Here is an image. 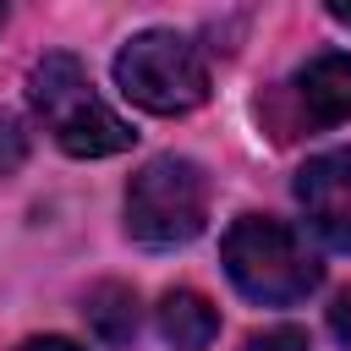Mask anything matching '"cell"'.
Segmentation results:
<instances>
[{"mask_svg":"<svg viewBox=\"0 0 351 351\" xmlns=\"http://www.w3.org/2000/svg\"><path fill=\"white\" fill-rule=\"evenodd\" d=\"M219 258H225L230 285L263 307H291V302L313 296L324 280V263L307 252V241L285 219H263V214H241L225 230Z\"/></svg>","mask_w":351,"mask_h":351,"instance_id":"1","label":"cell"},{"mask_svg":"<svg viewBox=\"0 0 351 351\" xmlns=\"http://www.w3.org/2000/svg\"><path fill=\"white\" fill-rule=\"evenodd\" d=\"M33 110L44 115V126L55 132V143L71 154V159H104V154H121L132 148V126L93 93L88 71L77 55H44L33 66Z\"/></svg>","mask_w":351,"mask_h":351,"instance_id":"2","label":"cell"},{"mask_svg":"<svg viewBox=\"0 0 351 351\" xmlns=\"http://www.w3.org/2000/svg\"><path fill=\"white\" fill-rule=\"evenodd\" d=\"M115 82L132 104H143L154 115H186L208 99V66H203L197 44L170 27L137 33L115 55Z\"/></svg>","mask_w":351,"mask_h":351,"instance_id":"3","label":"cell"},{"mask_svg":"<svg viewBox=\"0 0 351 351\" xmlns=\"http://www.w3.org/2000/svg\"><path fill=\"white\" fill-rule=\"evenodd\" d=\"M208 225V176L192 159L159 154L126 186V230L143 247H181Z\"/></svg>","mask_w":351,"mask_h":351,"instance_id":"4","label":"cell"},{"mask_svg":"<svg viewBox=\"0 0 351 351\" xmlns=\"http://www.w3.org/2000/svg\"><path fill=\"white\" fill-rule=\"evenodd\" d=\"M285 132L280 137H296V132H329L340 121H351V55L329 49V55H313L291 82H285Z\"/></svg>","mask_w":351,"mask_h":351,"instance_id":"5","label":"cell"},{"mask_svg":"<svg viewBox=\"0 0 351 351\" xmlns=\"http://www.w3.org/2000/svg\"><path fill=\"white\" fill-rule=\"evenodd\" d=\"M296 203L329 247L351 252V148H329L307 159L296 170Z\"/></svg>","mask_w":351,"mask_h":351,"instance_id":"6","label":"cell"},{"mask_svg":"<svg viewBox=\"0 0 351 351\" xmlns=\"http://www.w3.org/2000/svg\"><path fill=\"white\" fill-rule=\"evenodd\" d=\"M159 335L176 351H208L214 335H219V313H214V302L203 291H186V285L165 291L159 296Z\"/></svg>","mask_w":351,"mask_h":351,"instance_id":"7","label":"cell"},{"mask_svg":"<svg viewBox=\"0 0 351 351\" xmlns=\"http://www.w3.org/2000/svg\"><path fill=\"white\" fill-rule=\"evenodd\" d=\"M88 324H93V335L104 340V346H132V335H137V296H132V285H115V280H104L93 296H88Z\"/></svg>","mask_w":351,"mask_h":351,"instance_id":"8","label":"cell"},{"mask_svg":"<svg viewBox=\"0 0 351 351\" xmlns=\"http://www.w3.org/2000/svg\"><path fill=\"white\" fill-rule=\"evenodd\" d=\"M247 351H313V340H307V329H296V324H280V329H263V335H252V340H247Z\"/></svg>","mask_w":351,"mask_h":351,"instance_id":"9","label":"cell"},{"mask_svg":"<svg viewBox=\"0 0 351 351\" xmlns=\"http://www.w3.org/2000/svg\"><path fill=\"white\" fill-rule=\"evenodd\" d=\"M22 159H27V137H22V126L11 115H0V176L22 170Z\"/></svg>","mask_w":351,"mask_h":351,"instance_id":"10","label":"cell"},{"mask_svg":"<svg viewBox=\"0 0 351 351\" xmlns=\"http://www.w3.org/2000/svg\"><path fill=\"white\" fill-rule=\"evenodd\" d=\"M329 329H335L340 346H351V285L335 296V307H329Z\"/></svg>","mask_w":351,"mask_h":351,"instance_id":"11","label":"cell"},{"mask_svg":"<svg viewBox=\"0 0 351 351\" xmlns=\"http://www.w3.org/2000/svg\"><path fill=\"white\" fill-rule=\"evenodd\" d=\"M16 351H82V346H71V340H60V335H33V340H22Z\"/></svg>","mask_w":351,"mask_h":351,"instance_id":"12","label":"cell"},{"mask_svg":"<svg viewBox=\"0 0 351 351\" xmlns=\"http://www.w3.org/2000/svg\"><path fill=\"white\" fill-rule=\"evenodd\" d=\"M329 16H335V22H346V27H351V5H346V0H335V5H329Z\"/></svg>","mask_w":351,"mask_h":351,"instance_id":"13","label":"cell"},{"mask_svg":"<svg viewBox=\"0 0 351 351\" xmlns=\"http://www.w3.org/2000/svg\"><path fill=\"white\" fill-rule=\"evenodd\" d=\"M0 22H5V5H0Z\"/></svg>","mask_w":351,"mask_h":351,"instance_id":"14","label":"cell"}]
</instances>
